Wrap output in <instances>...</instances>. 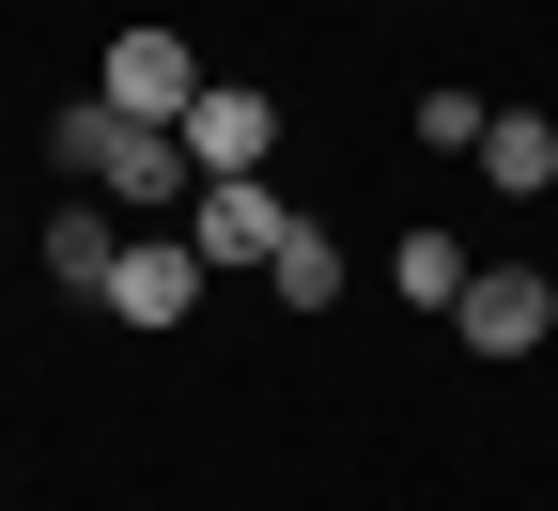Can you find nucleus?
I'll return each mask as SVG.
<instances>
[{
	"label": "nucleus",
	"mask_w": 558,
	"mask_h": 511,
	"mask_svg": "<svg viewBox=\"0 0 558 511\" xmlns=\"http://www.w3.org/2000/svg\"><path fill=\"white\" fill-rule=\"evenodd\" d=\"M47 156L78 171L94 202H186V186H202V171H186V139H171V124H140V109H109V94L62 109V124H47Z\"/></svg>",
	"instance_id": "obj_1"
},
{
	"label": "nucleus",
	"mask_w": 558,
	"mask_h": 511,
	"mask_svg": "<svg viewBox=\"0 0 558 511\" xmlns=\"http://www.w3.org/2000/svg\"><path fill=\"white\" fill-rule=\"evenodd\" d=\"M279 233H295V202H279L264 171H218V186H202V264H279Z\"/></svg>",
	"instance_id": "obj_4"
},
{
	"label": "nucleus",
	"mask_w": 558,
	"mask_h": 511,
	"mask_svg": "<svg viewBox=\"0 0 558 511\" xmlns=\"http://www.w3.org/2000/svg\"><path fill=\"white\" fill-rule=\"evenodd\" d=\"M94 94H109V109H140V124H186V94H202V62H186V32H124Z\"/></svg>",
	"instance_id": "obj_5"
},
{
	"label": "nucleus",
	"mask_w": 558,
	"mask_h": 511,
	"mask_svg": "<svg viewBox=\"0 0 558 511\" xmlns=\"http://www.w3.org/2000/svg\"><path fill=\"white\" fill-rule=\"evenodd\" d=\"M388 279H403L418 311H450V295H465V233H403V248H388Z\"/></svg>",
	"instance_id": "obj_10"
},
{
	"label": "nucleus",
	"mask_w": 558,
	"mask_h": 511,
	"mask_svg": "<svg viewBox=\"0 0 558 511\" xmlns=\"http://www.w3.org/2000/svg\"><path fill=\"white\" fill-rule=\"evenodd\" d=\"M481 186H497V202H543L558 186V124L543 109H497V124H481Z\"/></svg>",
	"instance_id": "obj_7"
},
{
	"label": "nucleus",
	"mask_w": 558,
	"mask_h": 511,
	"mask_svg": "<svg viewBox=\"0 0 558 511\" xmlns=\"http://www.w3.org/2000/svg\"><path fill=\"white\" fill-rule=\"evenodd\" d=\"M171 139H186V171H202V186H218V171H264V156H279V94H248V78H202Z\"/></svg>",
	"instance_id": "obj_2"
},
{
	"label": "nucleus",
	"mask_w": 558,
	"mask_h": 511,
	"mask_svg": "<svg viewBox=\"0 0 558 511\" xmlns=\"http://www.w3.org/2000/svg\"><path fill=\"white\" fill-rule=\"evenodd\" d=\"M264 279H279V311H341V233H311V217H295Z\"/></svg>",
	"instance_id": "obj_9"
},
{
	"label": "nucleus",
	"mask_w": 558,
	"mask_h": 511,
	"mask_svg": "<svg viewBox=\"0 0 558 511\" xmlns=\"http://www.w3.org/2000/svg\"><path fill=\"white\" fill-rule=\"evenodd\" d=\"M450 326H465V356H527V341L558 326V279H543V264H465Z\"/></svg>",
	"instance_id": "obj_3"
},
{
	"label": "nucleus",
	"mask_w": 558,
	"mask_h": 511,
	"mask_svg": "<svg viewBox=\"0 0 558 511\" xmlns=\"http://www.w3.org/2000/svg\"><path fill=\"white\" fill-rule=\"evenodd\" d=\"M109 264H124V233H109L94 202H62L47 217V279H62V295H109Z\"/></svg>",
	"instance_id": "obj_8"
},
{
	"label": "nucleus",
	"mask_w": 558,
	"mask_h": 511,
	"mask_svg": "<svg viewBox=\"0 0 558 511\" xmlns=\"http://www.w3.org/2000/svg\"><path fill=\"white\" fill-rule=\"evenodd\" d=\"M94 311H109V326H186V311H202V248H124Z\"/></svg>",
	"instance_id": "obj_6"
},
{
	"label": "nucleus",
	"mask_w": 558,
	"mask_h": 511,
	"mask_svg": "<svg viewBox=\"0 0 558 511\" xmlns=\"http://www.w3.org/2000/svg\"><path fill=\"white\" fill-rule=\"evenodd\" d=\"M481 124H497L481 94H418V139H435V156H481Z\"/></svg>",
	"instance_id": "obj_11"
}]
</instances>
